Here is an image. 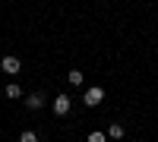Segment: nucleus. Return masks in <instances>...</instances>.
Instances as JSON below:
<instances>
[{"mask_svg":"<svg viewBox=\"0 0 158 142\" xmlns=\"http://www.w3.org/2000/svg\"><path fill=\"white\" fill-rule=\"evenodd\" d=\"M82 101H85V104H89V108H98V104H101V101H104V88H98V85H92V88H89V92L82 95Z\"/></svg>","mask_w":158,"mask_h":142,"instance_id":"nucleus-1","label":"nucleus"},{"mask_svg":"<svg viewBox=\"0 0 158 142\" xmlns=\"http://www.w3.org/2000/svg\"><path fill=\"white\" fill-rule=\"evenodd\" d=\"M0 70H3L6 76H16L22 70V60L19 57H3V60H0Z\"/></svg>","mask_w":158,"mask_h":142,"instance_id":"nucleus-2","label":"nucleus"},{"mask_svg":"<svg viewBox=\"0 0 158 142\" xmlns=\"http://www.w3.org/2000/svg\"><path fill=\"white\" fill-rule=\"evenodd\" d=\"M70 108H73L70 95H57V98H54V114H57V117H67V114H70Z\"/></svg>","mask_w":158,"mask_h":142,"instance_id":"nucleus-3","label":"nucleus"},{"mask_svg":"<svg viewBox=\"0 0 158 142\" xmlns=\"http://www.w3.org/2000/svg\"><path fill=\"white\" fill-rule=\"evenodd\" d=\"M25 108H29V111H38V108H44V95H41V92H32L29 98H25Z\"/></svg>","mask_w":158,"mask_h":142,"instance_id":"nucleus-4","label":"nucleus"},{"mask_svg":"<svg viewBox=\"0 0 158 142\" xmlns=\"http://www.w3.org/2000/svg\"><path fill=\"white\" fill-rule=\"evenodd\" d=\"M108 136L111 139H123V123H111L108 126Z\"/></svg>","mask_w":158,"mask_h":142,"instance_id":"nucleus-5","label":"nucleus"},{"mask_svg":"<svg viewBox=\"0 0 158 142\" xmlns=\"http://www.w3.org/2000/svg\"><path fill=\"white\" fill-rule=\"evenodd\" d=\"M19 95H22V88H19L16 82H10V85H6V98H19Z\"/></svg>","mask_w":158,"mask_h":142,"instance_id":"nucleus-6","label":"nucleus"},{"mask_svg":"<svg viewBox=\"0 0 158 142\" xmlns=\"http://www.w3.org/2000/svg\"><path fill=\"white\" fill-rule=\"evenodd\" d=\"M67 79H70V85H82V73H79V70H70Z\"/></svg>","mask_w":158,"mask_h":142,"instance_id":"nucleus-7","label":"nucleus"},{"mask_svg":"<svg viewBox=\"0 0 158 142\" xmlns=\"http://www.w3.org/2000/svg\"><path fill=\"white\" fill-rule=\"evenodd\" d=\"M85 142H108V133H98V130H95V133H89Z\"/></svg>","mask_w":158,"mask_h":142,"instance_id":"nucleus-8","label":"nucleus"},{"mask_svg":"<svg viewBox=\"0 0 158 142\" xmlns=\"http://www.w3.org/2000/svg\"><path fill=\"white\" fill-rule=\"evenodd\" d=\"M19 142H38V136H35V133H32V130H25V133H22V136H19Z\"/></svg>","mask_w":158,"mask_h":142,"instance_id":"nucleus-9","label":"nucleus"}]
</instances>
